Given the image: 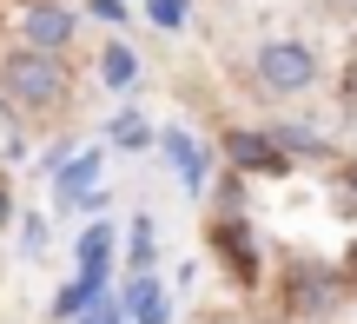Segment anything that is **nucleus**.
<instances>
[{"label": "nucleus", "instance_id": "nucleus-2", "mask_svg": "<svg viewBox=\"0 0 357 324\" xmlns=\"http://www.w3.org/2000/svg\"><path fill=\"white\" fill-rule=\"evenodd\" d=\"M252 79L271 93V100H298V93H311V86H318V53H311V40H291V33L265 40V47L252 53Z\"/></svg>", "mask_w": 357, "mask_h": 324}, {"label": "nucleus", "instance_id": "nucleus-17", "mask_svg": "<svg viewBox=\"0 0 357 324\" xmlns=\"http://www.w3.org/2000/svg\"><path fill=\"white\" fill-rule=\"evenodd\" d=\"M7 219H13V199H7V179H0V232H7Z\"/></svg>", "mask_w": 357, "mask_h": 324}, {"label": "nucleus", "instance_id": "nucleus-7", "mask_svg": "<svg viewBox=\"0 0 357 324\" xmlns=\"http://www.w3.org/2000/svg\"><path fill=\"white\" fill-rule=\"evenodd\" d=\"M225 166L231 172H284L291 166V159L278 153V146H271V132H225Z\"/></svg>", "mask_w": 357, "mask_h": 324}, {"label": "nucleus", "instance_id": "nucleus-6", "mask_svg": "<svg viewBox=\"0 0 357 324\" xmlns=\"http://www.w3.org/2000/svg\"><path fill=\"white\" fill-rule=\"evenodd\" d=\"M159 146H166V159H172L178 185H185V192H205V179H212V146H205V139H192L185 126H166V132H159Z\"/></svg>", "mask_w": 357, "mask_h": 324}, {"label": "nucleus", "instance_id": "nucleus-3", "mask_svg": "<svg viewBox=\"0 0 357 324\" xmlns=\"http://www.w3.org/2000/svg\"><path fill=\"white\" fill-rule=\"evenodd\" d=\"M20 33H26V47H40V53H66L73 33H79V13L60 7V0H26Z\"/></svg>", "mask_w": 357, "mask_h": 324}, {"label": "nucleus", "instance_id": "nucleus-5", "mask_svg": "<svg viewBox=\"0 0 357 324\" xmlns=\"http://www.w3.org/2000/svg\"><path fill=\"white\" fill-rule=\"evenodd\" d=\"M212 252L225 259V272L238 278V285L258 278V245H252V232H245V212H225V219L212 225Z\"/></svg>", "mask_w": 357, "mask_h": 324}, {"label": "nucleus", "instance_id": "nucleus-1", "mask_svg": "<svg viewBox=\"0 0 357 324\" xmlns=\"http://www.w3.org/2000/svg\"><path fill=\"white\" fill-rule=\"evenodd\" d=\"M0 93H7V106H20V113H53V106H66V93H73V73H66L60 53H40V47H13L0 53Z\"/></svg>", "mask_w": 357, "mask_h": 324}, {"label": "nucleus", "instance_id": "nucleus-20", "mask_svg": "<svg viewBox=\"0 0 357 324\" xmlns=\"http://www.w3.org/2000/svg\"><path fill=\"white\" fill-rule=\"evenodd\" d=\"M351 192H357V159H351Z\"/></svg>", "mask_w": 357, "mask_h": 324}, {"label": "nucleus", "instance_id": "nucleus-11", "mask_svg": "<svg viewBox=\"0 0 357 324\" xmlns=\"http://www.w3.org/2000/svg\"><path fill=\"white\" fill-rule=\"evenodd\" d=\"M146 139H153V126H146V119H132V113L113 119V146H146Z\"/></svg>", "mask_w": 357, "mask_h": 324}, {"label": "nucleus", "instance_id": "nucleus-9", "mask_svg": "<svg viewBox=\"0 0 357 324\" xmlns=\"http://www.w3.org/2000/svg\"><path fill=\"white\" fill-rule=\"evenodd\" d=\"M100 79H106L113 93H126L132 79H139V53H132L126 40H106V47H100Z\"/></svg>", "mask_w": 357, "mask_h": 324}, {"label": "nucleus", "instance_id": "nucleus-8", "mask_svg": "<svg viewBox=\"0 0 357 324\" xmlns=\"http://www.w3.org/2000/svg\"><path fill=\"white\" fill-rule=\"evenodd\" d=\"M100 166H106L100 153H79V159H60V166H53V199H60V206H79V199H86L93 185H100Z\"/></svg>", "mask_w": 357, "mask_h": 324}, {"label": "nucleus", "instance_id": "nucleus-15", "mask_svg": "<svg viewBox=\"0 0 357 324\" xmlns=\"http://www.w3.org/2000/svg\"><path fill=\"white\" fill-rule=\"evenodd\" d=\"M20 245H26V259H40V245H47V219H26L20 225Z\"/></svg>", "mask_w": 357, "mask_h": 324}, {"label": "nucleus", "instance_id": "nucleus-10", "mask_svg": "<svg viewBox=\"0 0 357 324\" xmlns=\"http://www.w3.org/2000/svg\"><path fill=\"white\" fill-rule=\"evenodd\" d=\"M271 146H278L284 159H298V153H305V159H324V139H318V132H305V126H271Z\"/></svg>", "mask_w": 357, "mask_h": 324}, {"label": "nucleus", "instance_id": "nucleus-12", "mask_svg": "<svg viewBox=\"0 0 357 324\" xmlns=\"http://www.w3.org/2000/svg\"><path fill=\"white\" fill-rule=\"evenodd\" d=\"M132 265H139V272L153 265V219H139V225H132Z\"/></svg>", "mask_w": 357, "mask_h": 324}, {"label": "nucleus", "instance_id": "nucleus-19", "mask_svg": "<svg viewBox=\"0 0 357 324\" xmlns=\"http://www.w3.org/2000/svg\"><path fill=\"white\" fill-rule=\"evenodd\" d=\"M344 285H357V259H351V272H344Z\"/></svg>", "mask_w": 357, "mask_h": 324}, {"label": "nucleus", "instance_id": "nucleus-14", "mask_svg": "<svg viewBox=\"0 0 357 324\" xmlns=\"http://www.w3.org/2000/svg\"><path fill=\"white\" fill-rule=\"evenodd\" d=\"M146 13H153L159 26H178L185 20V0H146Z\"/></svg>", "mask_w": 357, "mask_h": 324}, {"label": "nucleus", "instance_id": "nucleus-18", "mask_svg": "<svg viewBox=\"0 0 357 324\" xmlns=\"http://www.w3.org/2000/svg\"><path fill=\"white\" fill-rule=\"evenodd\" d=\"M100 324H119V304H100Z\"/></svg>", "mask_w": 357, "mask_h": 324}, {"label": "nucleus", "instance_id": "nucleus-13", "mask_svg": "<svg viewBox=\"0 0 357 324\" xmlns=\"http://www.w3.org/2000/svg\"><path fill=\"white\" fill-rule=\"evenodd\" d=\"M79 304H93V291H86V285H66L60 298H53V318H73Z\"/></svg>", "mask_w": 357, "mask_h": 324}, {"label": "nucleus", "instance_id": "nucleus-4", "mask_svg": "<svg viewBox=\"0 0 357 324\" xmlns=\"http://www.w3.org/2000/svg\"><path fill=\"white\" fill-rule=\"evenodd\" d=\"M337 298H344V272H324V265H298L291 272V311L298 318L337 311Z\"/></svg>", "mask_w": 357, "mask_h": 324}, {"label": "nucleus", "instance_id": "nucleus-16", "mask_svg": "<svg viewBox=\"0 0 357 324\" xmlns=\"http://www.w3.org/2000/svg\"><path fill=\"white\" fill-rule=\"evenodd\" d=\"M93 20H126V0H86Z\"/></svg>", "mask_w": 357, "mask_h": 324}]
</instances>
